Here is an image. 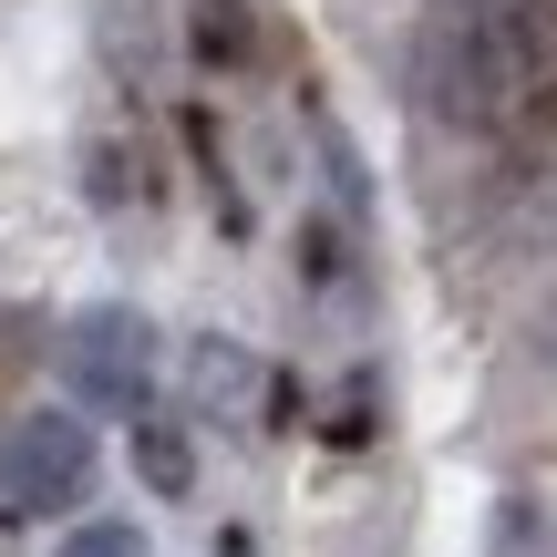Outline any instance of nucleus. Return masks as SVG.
Here are the masks:
<instances>
[{"instance_id":"f257e3e1","label":"nucleus","mask_w":557,"mask_h":557,"mask_svg":"<svg viewBox=\"0 0 557 557\" xmlns=\"http://www.w3.org/2000/svg\"><path fill=\"white\" fill-rule=\"evenodd\" d=\"M557 83V21L547 0H444L413 41V94L434 124H517Z\"/></svg>"},{"instance_id":"f03ea898","label":"nucleus","mask_w":557,"mask_h":557,"mask_svg":"<svg viewBox=\"0 0 557 557\" xmlns=\"http://www.w3.org/2000/svg\"><path fill=\"white\" fill-rule=\"evenodd\" d=\"M94 496V423L73 413H21L0 444V506L11 517H62Z\"/></svg>"},{"instance_id":"7ed1b4c3","label":"nucleus","mask_w":557,"mask_h":557,"mask_svg":"<svg viewBox=\"0 0 557 557\" xmlns=\"http://www.w3.org/2000/svg\"><path fill=\"white\" fill-rule=\"evenodd\" d=\"M62 372H73V393L94 413H145V393H156V331H145V310H124V299L83 310L73 341H62Z\"/></svg>"},{"instance_id":"20e7f679","label":"nucleus","mask_w":557,"mask_h":557,"mask_svg":"<svg viewBox=\"0 0 557 557\" xmlns=\"http://www.w3.org/2000/svg\"><path fill=\"white\" fill-rule=\"evenodd\" d=\"M135 475L156 485V496H186V485H197V455H186L176 423H135Z\"/></svg>"},{"instance_id":"39448f33","label":"nucleus","mask_w":557,"mask_h":557,"mask_svg":"<svg viewBox=\"0 0 557 557\" xmlns=\"http://www.w3.org/2000/svg\"><path fill=\"white\" fill-rule=\"evenodd\" d=\"M197 52L207 62H248V0H197Z\"/></svg>"},{"instance_id":"423d86ee","label":"nucleus","mask_w":557,"mask_h":557,"mask_svg":"<svg viewBox=\"0 0 557 557\" xmlns=\"http://www.w3.org/2000/svg\"><path fill=\"white\" fill-rule=\"evenodd\" d=\"M197 393H207V403L248 393V351H238V341H197Z\"/></svg>"},{"instance_id":"0eeeda50","label":"nucleus","mask_w":557,"mask_h":557,"mask_svg":"<svg viewBox=\"0 0 557 557\" xmlns=\"http://www.w3.org/2000/svg\"><path fill=\"white\" fill-rule=\"evenodd\" d=\"M62 557H145V537L103 517V527H73V537H62Z\"/></svg>"},{"instance_id":"6e6552de","label":"nucleus","mask_w":557,"mask_h":557,"mask_svg":"<svg viewBox=\"0 0 557 557\" xmlns=\"http://www.w3.org/2000/svg\"><path fill=\"white\" fill-rule=\"evenodd\" d=\"M218 557H259V537H248V527H227V537H218Z\"/></svg>"}]
</instances>
